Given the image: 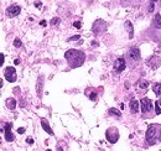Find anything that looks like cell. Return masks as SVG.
Here are the masks:
<instances>
[{"label": "cell", "mask_w": 161, "mask_h": 151, "mask_svg": "<svg viewBox=\"0 0 161 151\" xmlns=\"http://www.w3.org/2000/svg\"><path fill=\"white\" fill-rule=\"evenodd\" d=\"M64 57L68 61V63L72 68H77L84 63L86 61V55H84L82 51L78 50H68L64 53Z\"/></svg>", "instance_id": "cell-1"}, {"label": "cell", "mask_w": 161, "mask_h": 151, "mask_svg": "<svg viewBox=\"0 0 161 151\" xmlns=\"http://www.w3.org/2000/svg\"><path fill=\"white\" fill-rule=\"evenodd\" d=\"M159 129H160V125H157V124L149 125V129L146 131V141L150 145H154L155 143H157L156 136H157V130Z\"/></svg>", "instance_id": "cell-2"}, {"label": "cell", "mask_w": 161, "mask_h": 151, "mask_svg": "<svg viewBox=\"0 0 161 151\" xmlns=\"http://www.w3.org/2000/svg\"><path fill=\"white\" fill-rule=\"evenodd\" d=\"M140 107H141V110H143V114L145 115L147 113H150L154 109L155 105H153V102L150 100L149 98H143L140 100Z\"/></svg>", "instance_id": "cell-3"}, {"label": "cell", "mask_w": 161, "mask_h": 151, "mask_svg": "<svg viewBox=\"0 0 161 151\" xmlns=\"http://www.w3.org/2000/svg\"><path fill=\"white\" fill-rule=\"evenodd\" d=\"M4 76H5L7 82H10V83H14L15 80H16V78H17L16 69H15L14 67H6L5 72H4Z\"/></svg>", "instance_id": "cell-4"}, {"label": "cell", "mask_w": 161, "mask_h": 151, "mask_svg": "<svg viewBox=\"0 0 161 151\" xmlns=\"http://www.w3.org/2000/svg\"><path fill=\"white\" fill-rule=\"evenodd\" d=\"M20 11H21V7L19 5H16V4H13V5H10L6 9V15L9 17H15V16H17L20 14Z\"/></svg>", "instance_id": "cell-5"}, {"label": "cell", "mask_w": 161, "mask_h": 151, "mask_svg": "<svg viewBox=\"0 0 161 151\" xmlns=\"http://www.w3.org/2000/svg\"><path fill=\"white\" fill-rule=\"evenodd\" d=\"M126 67V62H125V58L123 57H119L115 59V63H114V69L117 71V72H123L124 69H125Z\"/></svg>", "instance_id": "cell-6"}, {"label": "cell", "mask_w": 161, "mask_h": 151, "mask_svg": "<svg viewBox=\"0 0 161 151\" xmlns=\"http://www.w3.org/2000/svg\"><path fill=\"white\" fill-rule=\"evenodd\" d=\"M11 128H13V125H11V123H6L5 124V134H4V137H5V140L9 141V143H11V141H14V135H13V133H11Z\"/></svg>", "instance_id": "cell-7"}, {"label": "cell", "mask_w": 161, "mask_h": 151, "mask_svg": "<svg viewBox=\"0 0 161 151\" xmlns=\"http://www.w3.org/2000/svg\"><path fill=\"white\" fill-rule=\"evenodd\" d=\"M129 57L131 58L133 61H139L141 58L140 56V50L138 47H131L130 51H129Z\"/></svg>", "instance_id": "cell-8"}, {"label": "cell", "mask_w": 161, "mask_h": 151, "mask_svg": "<svg viewBox=\"0 0 161 151\" xmlns=\"http://www.w3.org/2000/svg\"><path fill=\"white\" fill-rule=\"evenodd\" d=\"M105 139H107L110 144H115V143L118 141V139H119V133L115 130V131H114V134L110 135V133L107 130V133H105Z\"/></svg>", "instance_id": "cell-9"}, {"label": "cell", "mask_w": 161, "mask_h": 151, "mask_svg": "<svg viewBox=\"0 0 161 151\" xmlns=\"http://www.w3.org/2000/svg\"><path fill=\"white\" fill-rule=\"evenodd\" d=\"M140 108H141L140 103L136 100V99H131V100H130V112H131L133 114H136Z\"/></svg>", "instance_id": "cell-10"}, {"label": "cell", "mask_w": 161, "mask_h": 151, "mask_svg": "<svg viewBox=\"0 0 161 151\" xmlns=\"http://www.w3.org/2000/svg\"><path fill=\"white\" fill-rule=\"evenodd\" d=\"M41 125H42V129L45 130L47 134H50V135H53V130L50 128L49 122H47L46 119H41Z\"/></svg>", "instance_id": "cell-11"}, {"label": "cell", "mask_w": 161, "mask_h": 151, "mask_svg": "<svg viewBox=\"0 0 161 151\" xmlns=\"http://www.w3.org/2000/svg\"><path fill=\"white\" fill-rule=\"evenodd\" d=\"M42 86H43V77L40 76L39 79H37V84H36V89H37V94H39V97L41 98L42 95Z\"/></svg>", "instance_id": "cell-12"}, {"label": "cell", "mask_w": 161, "mask_h": 151, "mask_svg": "<svg viewBox=\"0 0 161 151\" xmlns=\"http://www.w3.org/2000/svg\"><path fill=\"white\" fill-rule=\"evenodd\" d=\"M5 105H6L7 109L14 110V109L16 108V99H14V98H7L6 102H5Z\"/></svg>", "instance_id": "cell-13"}, {"label": "cell", "mask_w": 161, "mask_h": 151, "mask_svg": "<svg viewBox=\"0 0 161 151\" xmlns=\"http://www.w3.org/2000/svg\"><path fill=\"white\" fill-rule=\"evenodd\" d=\"M154 27L155 29H161V15L156 14L154 17Z\"/></svg>", "instance_id": "cell-14"}, {"label": "cell", "mask_w": 161, "mask_h": 151, "mask_svg": "<svg viewBox=\"0 0 161 151\" xmlns=\"http://www.w3.org/2000/svg\"><path fill=\"white\" fill-rule=\"evenodd\" d=\"M125 26L128 31H129V38H133L134 37V30H133V24L130 21H125Z\"/></svg>", "instance_id": "cell-15"}, {"label": "cell", "mask_w": 161, "mask_h": 151, "mask_svg": "<svg viewBox=\"0 0 161 151\" xmlns=\"http://www.w3.org/2000/svg\"><path fill=\"white\" fill-rule=\"evenodd\" d=\"M153 90H154V93L156 95H161V83H157V84H155L153 87Z\"/></svg>", "instance_id": "cell-16"}, {"label": "cell", "mask_w": 161, "mask_h": 151, "mask_svg": "<svg viewBox=\"0 0 161 151\" xmlns=\"http://www.w3.org/2000/svg\"><path fill=\"white\" fill-rule=\"evenodd\" d=\"M109 114L114 115V116H117V118H120V116H121V113H120L118 109H115V108H110V109H109Z\"/></svg>", "instance_id": "cell-17"}, {"label": "cell", "mask_w": 161, "mask_h": 151, "mask_svg": "<svg viewBox=\"0 0 161 151\" xmlns=\"http://www.w3.org/2000/svg\"><path fill=\"white\" fill-rule=\"evenodd\" d=\"M139 87H140L141 89H146L147 87H149V82L147 80H140L139 82Z\"/></svg>", "instance_id": "cell-18"}, {"label": "cell", "mask_w": 161, "mask_h": 151, "mask_svg": "<svg viewBox=\"0 0 161 151\" xmlns=\"http://www.w3.org/2000/svg\"><path fill=\"white\" fill-rule=\"evenodd\" d=\"M155 114H156V115H160L161 114L160 103H159V102H155Z\"/></svg>", "instance_id": "cell-19"}, {"label": "cell", "mask_w": 161, "mask_h": 151, "mask_svg": "<svg viewBox=\"0 0 161 151\" xmlns=\"http://www.w3.org/2000/svg\"><path fill=\"white\" fill-rule=\"evenodd\" d=\"M50 24H51L52 26H56V25H58V24H60V19H58V17H53V19L51 20V22H50Z\"/></svg>", "instance_id": "cell-20"}, {"label": "cell", "mask_w": 161, "mask_h": 151, "mask_svg": "<svg viewBox=\"0 0 161 151\" xmlns=\"http://www.w3.org/2000/svg\"><path fill=\"white\" fill-rule=\"evenodd\" d=\"M14 46L15 47H21V46H22V42H21L19 38H15L14 40Z\"/></svg>", "instance_id": "cell-21"}, {"label": "cell", "mask_w": 161, "mask_h": 151, "mask_svg": "<svg viewBox=\"0 0 161 151\" xmlns=\"http://www.w3.org/2000/svg\"><path fill=\"white\" fill-rule=\"evenodd\" d=\"M79 38H81V35H76V36H72V37H70V38H68V41H77V40H79Z\"/></svg>", "instance_id": "cell-22"}, {"label": "cell", "mask_w": 161, "mask_h": 151, "mask_svg": "<svg viewBox=\"0 0 161 151\" xmlns=\"http://www.w3.org/2000/svg\"><path fill=\"white\" fill-rule=\"evenodd\" d=\"M73 26H74V27H76V29H82V24H81V21H76L74 22V24H73Z\"/></svg>", "instance_id": "cell-23"}, {"label": "cell", "mask_w": 161, "mask_h": 151, "mask_svg": "<svg viewBox=\"0 0 161 151\" xmlns=\"http://www.w3.org/2000/svg\"><path fill=\"white\" fill-rule=\"evenodd\" d=\"M154 1H151V3H150V5H149V13H153V11H154Z\"/></svg>", "instance_id": "cell-24"}, {"label": "cell", "mask_w": 161, "mask_h": 151, "mask_svg": "<svg viewBox=\"0 0 161 151\" xmlns=\"http://www.w3.org/2000/svg\"><path fill=\"white\" fill-rule=\"evenodd\" d=\"M89 99H91V100H96V99H97V93H94V92H93V93H91V95H89Z\"/></svg>", "instance_id": "cell-25"}, {"label": "cell", "mask_w": 161, "mask_h": 151, "mask_svg": "<svg viewBox=\"0 0 161 151\" xmlns=\"http://www.w3.org/2000/svg\"><path fill=\"white\" fill-rule=\"evenodd\" d=\"M0 66H3L4 65V57H5V56H4V53H1V55H0Z\"/></svg>", "instance_id": "cell-26"}, {"label": "cell", "mask_w": 161, "mask_h": 151, "mask_svg": "<svg viewBox=\"0 0 161 151\" xmlns=\"http://www.w3.org/2000/svg\"><path fill=\"white\" fill-rule=\"evenodd\" d=\"M35 6H36V7H39V9H40V7L42 6V4H41V3H40V1H35Z\"/></svg>", "instance_id": "cell-27"}, {"label": "cell", "mask_w": 161, "mask_h": 151, "mask_svg": "<svg viewBox=\"0 0 161 151\" xmlns=\"http://www.w3.org/2000/svg\"><path fill=\"white\" fill-rule=\"evenodd\" d=\"M17 133H19V134H24V133H25V129H24V128H20V129H17Z\"/></svg>", "instance_id": "cell-28"}, {"label": "cell", "mask_w": 161, "mask_h": 151, "mask_svg": "<svg viewBox=\"0 0 161 151\" xmlns=\"http://www.w3.org/2000/svg\"><path fill=\"white\" fill-rule=\"evenodd\" d=\"M40 25H41V26H45V25H46V21H45V20L40 21Z\"/></svg>", "instance_id": "cell-29"}, {"label": "cell", "mask_w": 161, "mask_h": 151, "mask_svg": "<svg viewBox=\"0 0 161 151\" xmlns=\"http://www.w3.org/2000/svg\"><path fill=\"white\" fill-rule=\"evenodd\" d=\"M14 63L15 65H19V63H20V59H14Z\"/></svg>", "instance_id": "cell-30"}, {"label": "cell", "mask_w": 161, "mask_h": 151, "mask_svg": "<svg viewBox=\"0 0 161 151\" xmlns=\"http://www.w3.org/2000/svg\"><path fill=\"white\" fill-rule=\"evenodd\" d=\"M27 143L29 144H34V140L32 139H27Z\"/></svg>", "instance_id": "cell-31"}, {"label": "cell", "mask_w": 161, "mask_h": 151, "mask_svg": "<svg viewBox=\"0 0 161 151\" xmlns=\"http://www.w3.org/2000/svg\"><path fill=\"white\" fill-rule=\"evenodd\" d=\"M92 45H93V46H98V42H96V41H93V42H92Z\"/></svg>", "instance_id": "cell-32"}, {"label": "cell", "mask_w": 161, "mask_h": 151, "mask_svg": "<svg viewBox=\"0 0 161 151\" xmlns=\"http://www.w3.org/2000/svg\"><path fill=\"white\" fill-rule=\"evenodd\" d=\"M151 1H154V3H156V1H157V0H151Z\"/></svg>", "instance_id": "cell-33"}, {"label": "cell", "mask_w": 161, "mask_h": 151, "mask_svg": "<svg viewBox=\"0 0 161 151\" xmlns=\"http://www.w3.org/2000/svg\"><path fill=\"white\" fill-rule=\"evenodd\" d=\"M159 103H160V105H161V100H160V102H159Z\"/></svg>", "instance_id": "cell-34"}]
</instances>
